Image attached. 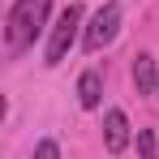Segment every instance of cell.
<instances>
[{"label": "cell", "instance_id": "cell-1", "mask_svg": "<svg viewBox=\"0 0 159 159\" xmlns=\"http://www.w3.org/2000/svg\"><path fill=\"white\" fill-rule=\"evenodd\" d=\"M48 9H52V0H17L9 9V22H4L9 52H22V48L34 43V34L48 26Z\"/></svg>", "mask_w": 159, "mask_h": 159}, {"label": "cell", "instance_id": "cell-2", "mask_svg": "<svg viewBox=\"0 0 159 159\" xmlns=\"http://www.w3.org/2000/svg\"><path fill=\"white\" fill-rule=\"evenodd\" d=\"M116 30H120V4L107 0L103 9H95L90 26H86V34H82V48H86V52H99V48H107V43L116 39Z\"/></svg>", "mask_w": 159, "mask_h": 159}, {"label": "cell", "instance_id": "cell-3", "mask_svg": "<svg viewBox=\"0 0 159 159\" xmlns=\"http://www.w3.org/2000/svg\"><path fill=\"white\" fill-rule=\"evenodd\" d=\"M78 26H82V4H69L60 17H56L52 26V39H48V65H60L69 48H73V39H78Z\"/></svg>", "mask_w": 159, "mask_h": 159}, {"label": "cell", "instance_id": "cell-4", "mask_svg": "<svg viewBox=\"0 0 159 159\" xmlns=\"http://www.w3.org/2000/svg\"><path fill=\"white\" fill-rule=\"evenodd\" d=\"M103 146L112 151V155H120L125 146H129V116L120 112V107H112L103 120Z\"/></svg>", "mask_w": 159, "mask_h": 159}, {"label": "cell", "instance_id": "cell-5", "mask_svg": "<svg viewBox=\"0 0 159 159\" xmlns=\"http://www.w3.org/2000/svg\"><path fill=\"white\" fill-rule=\"evenodd\" d=\"M133 86H138V95H151V90L159 86V69H155V56L151 52L133 56Z\"/></svg>", "mask_w": 159, "mask_h": 159}, {"label": "cell", "instance_id": "cell-6", "mask_svg": "<svg viewBox=\"0 0 159 159\" xmlns=\"http://www.w3.org/2000/svg\"><path fill=\"white\" fill-rule=\"evenodd\" d=\"M99 95H103V78H99L95 69H86L78 78V103L90 112V107H99Z\"/></svg>", "mask_w": 159, "mask_h": 159}, {"label": "cell", "instance_id": "cell-7", "mask_svg": "<svg viewBox=\"0 0 159 159\" xmlns=\"http://www.w3.org/2000/svg\"><path fill=\"white\" fill-rule=\"evenodd\" d=\"M138 159H159V151H155V129H138Z\"/></svg>", "mask_w": 159, "mask_h": 159}, {"label": "cell", "instance_id": "cell-8", "mask_svg": "<svg viewBox=\"0 0 159 159\" xmlns=\"http://www.w3.org/2000/svg\"><path fill=\"white\" fill-rule=\"evenodd\" d=\"M34 159H60V146H56L52 138H43V142L34 146Z\"/></svg>", "mask_w": 159, "mask_h": 159}, {"label": "cell", "instance_id": "cell-9", "mask_svg": "<svg viewBox=\"0 0 159 159\" xmlns=\"http://www.w3.org/2000/svg\"><path fill=\"white\" fill-rule=\"evenodd\" d=\"M155 95H159V86H155Z\"/></svg>", "mask_w": 159, "mask_h": 159}]
</instances>
